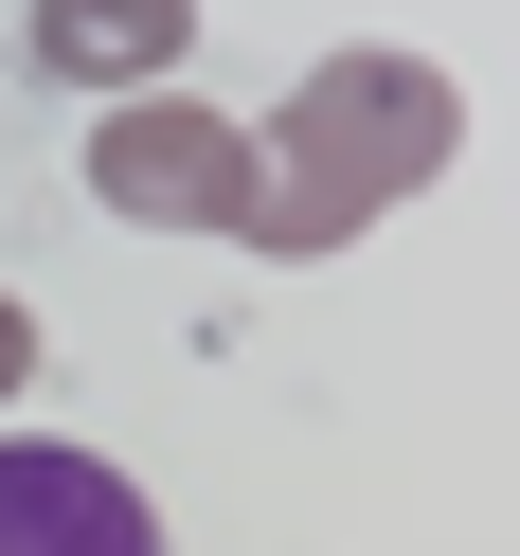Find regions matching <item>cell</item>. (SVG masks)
Wrapping results in <instances>:
<instances>
[{
    "label": "cell",
    "instance_id": "6da1fadb",
    "mask_svg": "<svg viewBox=\"0 0 520 556\" xmlns=\"http://www.w3.org/2000/svg\"><path fill=\"white\" fill-rule=\"evenodd\" d=\"M448 144H467V90H448L431 54H395V37L324 54V73H305L288 109L252 126V216H233V252H269V269L359 252L395 198H431V180H448Z\"/></svg>",
    "mask_w": 520,
    "mask_h": 556
},
{
    "label": "cell",
    "instance_id": "7a4b0ae2",
    "mask_svg": "<svg viewBox=\"0 0 520 556\" xmlns=\"http://www.w3.org/2000/svg\"><path fill=\"white\" fill-rule=\"evenodd\" d=\"M90 198L126 233H233L252 216V126L198 109V90H126V109H90Z\"/></svg>",
    "mask_w": 520,
    "mask_h": 556
},
{
    "label": "cell",
    "instance_id": "3957f363",
    "mask_svg": "<svg viewBox=\"0 0 520 556\" xmlns=\"http://www.w3.org/2000/svg\"><path fill=\"white\" fill-rule=\"evenodd\" d=\"M0 556H162V503L90 448H37L0 431Z\"/></svg>",
    "mask_w": 520,
    "mask_h": 556
},
{
    "label": "cell",
    "instance_id": "277c9868",
    "mask_svg": "<svg viewBox=\"0 0 520 556\" xmlns=\"http://www.w3.org/2000/svg\"><path fill=\"white\" fill-rule=\"evenodd\" d=\"M18 54H37L54 90H90V109H126V90H180L198 0H37V18H18Z\"/></svg>",
    "mask_w": 520,
    "mask_h": 556
},
{
    "label": "cell",
    "instance_id": "5b68a950",
    "mask_svg": "<svg viewBox=\"0 0 520 556\" xmlns=\"http://www.w3.org/2000/svg\"><path fill=\"white\" fill-rule=\"evenodd\" d=\"M18 377H37V305L0 288V395H18Z\"/></svg>",
    "mask_w": 520,
    "mask_h": 556
}]
</instances>
